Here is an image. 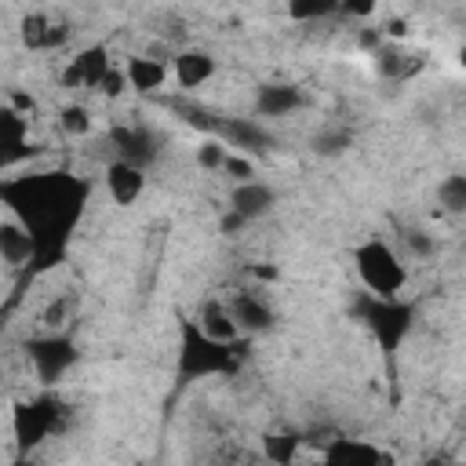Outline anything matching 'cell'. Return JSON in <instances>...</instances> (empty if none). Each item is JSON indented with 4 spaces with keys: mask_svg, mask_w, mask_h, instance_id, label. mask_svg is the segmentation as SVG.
Listing matches in <instances>:
<instances>
[{
    "mask_svg": "<svg viewBox=\"0 0 466 466\" xmlns=\"http://www.w3.org/2000/svg\"><path fill=\"white\" fill-rule=\"evenodd\" d=\"M0 135L4 138H25L29 135V116H22L11 106H0Z\"/></svg>",
    "mask_w": 466,
    "mask_h": 466,
    "instance_id": "cell-28",
    "label": "cell"
},
{
    "mask_svg": "<svg viewBox=\"0 0 466 466\" xmlns=\"http://www.w3.org/2000/svg\"><path fill=\"white\" fill-rule=\"evenodd\" d=\"M47 29H51V18L40 15V11H29L22 22H18V36L29 51H47Z\"/></svg>",
    "mask_w": 466,
    "mask_h": 466,
    "instance_id": "cell-19",
    "label": "cell"
},
{
    "mask_svg": "<svg viewBox=\"0 0 466 466\" xmlns=\"http://www.w3.org/2000/svg\"><path fill=\"white\" fill-rule=\"evenodd\" d=\"M66 40H69V25L66 22H51V29H47V51L62 47Z\"/></svg>",
    "mask_w": 466,
    "mask_h": 466,
    "instance_id": "cell-33",
    "label": "cell"
},
{
    "mask_svg": "<svg viewBox=\"0 0 466 466\" xmlns=\"http://www.w3.org/2000/svg\"><path fill=\"white\" fill-rule=\"evenodd\" d=\"M222 171H226L233 182H244V178H251V175H255V164H251V157H244V153H226Z\"/></svg>",
    "mask_w": 466,
    "mask_h": 466,
    "instance_id": "cell-30",
    "label": "cell"
},
{
    "mask_svg": "<svg viewBox=\"0 0 466 466\" xmlns=\"http://www.w3.org/2000/svg\"><path fill=\"white\" fill-rule=\"evenodd\" d=\"M353 313H357V320L375 335V342H379V350L382 353H397L400 350V342L411 335V328H415V302H404L400 295H393V299H382V295H360L357 302H353Z\"/></svg>",
    "mask_w": 466,
    "mask_h": 466,
    "instance_id": "cell-3",
    "label": "cell"
},
{
    "mask_svg": "<svg viewBox=\"0 0 466 466\" xmlns=\"http://www.w3.org/2000/svg\"><path fill=\"white\" fill-rule=\"evenodd\" d=\"M29 258H33V237H29V229L22 222H15V218L0 222V262L25 266Z\"/></svg>",
    "mask_w": 466,
    "mask_h": 466,
    "instance_id": "cell-18",
    "label": "cell"
},
{
    "mask_svg": "<svg viewBox=\"0 0 466 466\" xmlns=\"http://www.w3.org/2000/svg\"><path fill=\"white\" fill-rule=\"evenodd\" d=\"M400 244H404L408 255H415V258H430V255L437 251V237L426 233V229H419V226H400Z\"/></svg>",
    "mask_w": 466,
    "mask_h": 466,
    "instance_id": "cell-25",
    "label": "cell"
},
{
    "mask_svg": "<svg viewBox=\"0 0 466 466\" xmlns=\"http://www.w3.org/2000/svg\"><path fill=\"white\" fill-rule=\"evenodd\" d=\"M109 66H113L109 62V47L106 44H87L69 58V66L62 73V84L66 87H98V80H102V73Z\"/></svg>",
    "mask_w": 466,
    "mask_h": 466,
    "instance_id": "cell-11",
    "label": "cell"
},
{
    "mask_svg": "<svg viewBox=\"0 0 466 466\" xmlns=\"http://www.w3.org/2000/svg\"><path fill=\"white\" fill-rule=\"evenodd\" d=\"M339 11V0H288V15L295 22H317Z\"/></svg>",
    "mask_w": 466,
    "mask_h": 466,
    "instance_id": "cell-24",
    "label": "cell"
},
{
    "mask_svg": "<svg viewBox=\"0 0 466 466\" xmlns=\"http://www.w3.org/2000/svg\"><path fill=\"white\" fill-rule=\"evenodd\" d=\"M299 444H302L299 433H269V437L262 441V455H266L269 462H291V459L299 455Z\"/></svg>",
    "mask_w": 466,
    "mask_h": 466,
    "instance_id": "cell-23",
    "label": "cell"
},
{
    "mask_svg": "<svg viewBox=\"0 0 466 466\" xmlns=\"http://www.w3.org/2000/svg\"><path fill=\"white\" fill-rule=\"evenodd\" d=\"M36 153H40V146H33L29 135H25V138H4V135H0V171H11V167H18V164L33 160Z\"/></svg>",
    "mask_w": 466,
    "mask_h": 466,
    "instance_id": "cell-20",
    "label": "cell"
},
{
    "mask_svg": "<svg viewBox=\"0 0 466 466\" xmlns=\"http://www.w3.org/2000/svg\"><path fill=\"white\" fill-rule=\"evenodd\" d=\"M124 76H127V87H131V91H138V95H153V91L164 87L167 69H164V62H157V58L131 55L127 66H124Z\"/></svg>",
    "mask_w": 466,
    "mask_h": 466,
    "instance_id": "cell-16",
    "label": "cell"
},
{
    "mask_svg": "<svg viewBox=\"0 0 466 466\" xmlns=\"http://www.w3.org/2000/svg\"><path fill=\"white\" fill-rule=\"evenodd\" d=\"M91 182L73 171H36L0 178V204L33 237V269H55L84 218Z\"/></svg>",
    "mask_w": 466,
    "mask_h": 466,
    "instance_id": "cell-1",
    "label": "cell"
},
{
    "mask_svg": "<svg viewBox=\"0 0 466 466\" xmlns=\"http://www.w3.org/2000/svg\"><path fill=\"white\" fill-rule=\"evenodd\" d=\"M386 33H390V36H404V33H408V25H404V18H393V22L386 25Z\"/></svg>",
    "mask_w": 466,
    "mask_h": 466,
    "instance_id": "cell-36",
    "label": "cell"
},
{
    "mask_svg": "<svg viewBox=\"0 0 466 466\" xmlns=\"http://www.w3.org/2000/svg\"><path fill=\"white\" fill-rule=\"evenodd\" d=\"M215 138H222L226 146L240 149V153H251V157H266L273 149V135L258 124V120H244V116H233V120H222L218 116V127H215Z\"/></svg>",
    "mask_w": 466,
    "mask_h": 466,
    "instance_id": "cell-9",
    "label": "cell"
},
{
    "mask_svg": "<svg viewBox=\"0 0 466 466\" xmlns=\"http://www.w3.org/2000/svg\"><path fill=\"white\" fill-rule=\"evenodd\" d=\"M211 339H218V342H237L240 339V331H237V324H233V317H229V306L226 302H218V299H204L200 306H197V317H193Z\"/></svg>",
    "mask_w": 466,
    "mask_h": 466,
    "instance_id": "cell-17",
    "label": "cell"
},
{
    "mask_svg": "<svg viewBox=\"0 0 466 466\" xmlns=\"http://www.w3.org/2000/svg\"><path fill=\"white\" fill-rule=\"evenodd\" d=\"M11 109H18L22 116H33V113H36V98L25 95V91H15V95H11Z\"/></svg>",
    "mask_w": 466,
    "mask_h": 466,
    "instance_id": "cell-34",
    "label": "cell"
},
{
    "mask_svg": "<svg viewBox=\"0 0 466 466\" xmlns=\"http://www.w3.org/2000/svg\"><path fill=\"white\" fill-rule=\"evenodd\" d=\"M226 306H229V317H233V324H237L240 335H266L277 324V313H273V306L262 295L237 291Z\"/></svg>",
    "mask_w": 466,
    "mask_h": 466,
    "instance_id": "cell-10",
    "label": "cell"
},
{
    "mask_svg": "<svg viewBox=\"0 0 466 466\" xmlns=\"http://www.w3.org/2000/svg\"><path fill=\"white\" fill-rule=\"evenodd\" d=\"M320 459L331 466H390L393 462V455L382 451L379 444H368L357 437H339V433L320 444Z\"/></svg>",
    "mask_w": 466,
    "mask_h": 466,
    "instance_id": "cell-7",
    "label": "cell"
},
{
    "mask_svg": "<svg viewBox=\"0 0 466 466\" xmlns=\"http://www.w3.org/2000/svg\"><path fill=\"white\" fill-rule=\"evenodd\" d=\"M211 76H215V58H211L208 51L186 47V51L175 55V80H178L182 87H200V84H208Z\"/></svg>",
    "mask_w": 466,
    "mask_h": 466,
    "instance_id": "cell-15",
    "label": "cell"
},
{
    "mask_svg": "<svg viewBox=\"0 0 466 466\" xmlns=\"http://www.w3.org/2000/svg\"><path fill=\"white\" fill-rule=\"evenodd\" d=\"M109 142L116 149V160H127V164H138V167H149L157 157H160V146L153 138V131L146 127H131V124H113L109 127Z\"/></svg>",
    "mask_w": 466,
    "mask_h": 466,
    "instance_id": "cell-8",
    "label": "cell"
},
{
    "mask_svg": "<svg viewBox=\"0 0 466 466\" xmlns=\"http://www.w3.org/2000/svg\"><path fill=\"white\" fill-rule=\"evenodd\" d=\"M102 98H120L124 91H127V76H124V69H116V66H109L106 73H102V80H98V87H95Z\"/></svg>",
    "mask_w": 466,
    "mask_h": 466,
    "instance_id": "cell-29",
    "label": "cell"
},
{
    "mask_svg": "<svg viewBox=\"0 0 466 466\" xmlns=\"http://www.w3.org/2000/svg\"><path fill=\"white\" fill-rule=\"evenodd\" d=\"M106 193H109L113 204L131 208V204L146 193V167L127 164V160H113V164L106 167Z\"/></svg>",
    "mask_w": 466,
    "mask_h": 466,
    "instance_id": "cell-13",
    "label": "cell"
},
{
    "mask_svg": "<svg viewBox=\"0 0 466 466\" xmlns=\"http://www.w3.org/2000/svg\"><path fill=\"white\" fill-rule=\"evenodd\" d=\"M437 200L448 215H462L466 211V175H448L437 186Z\"/></svg>",
    "mask_w": 466,
    "mask_h": 466,
    "instance_id": "cell-22",
    "label": "cell"
},
{
    "mask_svg": "<svg viewBox=\"0 0 466 466\" xmlns=\"http://www.w3.org/2000/svg\"><path fill=\"white\" fill-rule=\"evenodd\" d=\"M277 204V189L269 182H258V178H244L229 189V208L244 218V222H258L273 211Z\"/></svg>",
    "mask_w": 466,
    "mask_h": 466,
    "instance_id": "cell-12",
    "label": "cell"
},
{
    "mask_svg": "<svg viewBox=\"0 0 466 466\" xmlns=\"http://www.w3.org/2000/svg\"><path fill=\"white\" fill-rule=\"evenodd\" d=\"M222 160H226V142L215 138V135H208V138L197 146V164H200L204 171H222Z\"/></svg>",
    "mask_w": 466,
    "mask_h": 466,
    "instance_id": "cell-27",
    "label": "cell"
},
{
    "mask_svg": "<svg viewBox=\"0 0 466 466\" xmlns=\"http://www.w3.org/2000/svg\"><path fill=\"white\" fill-rule=\"evenodd\" d=\"M379 7V0H339V11L350 18H371Z\"/></svg>",
    "mask_w": 466,
    "mask_h": 466,
    "instance_id": "cell-31",
    "label": "cell"
},
{
    "mask_svg": "<svg viewBox=\"0 0 466 466\" xmlns=\"http://www.w3.org/2000/svg\"><path fill=\"white\" fill-rule=\"evenodd\" d=\"M25 357H29V364H33L36 379H40L44 386H55V382L80 360V350H76V342H73L69 335L51 331V335L29 339V342H25Z\"/></svg>",
    "mask_w": 466,
    "mask_h": 466,
    "instance_id": "cell-6",
    "label": "cell"
},
{
    "mask_svg": "<svg viewBox=\"0 0 466 466\" xmlns=\"http://www.w3.org/2000/svg\"><path fill=\"white\" fill-rule=\"evenodd\" d=\"M66 309H69V302H66V299H55V302L44 309V317H40V320H44L51 331H58V328H62V320H66Z\"/></svg>",
    "mask_w": 466,
    "mask_h": 466,
    "instance_id": "cell-32",
    "label": "cell"
},
{
    "mask_svg": "<svg viewBox=\"0 0 466 466\" xmlns=\"http://www.w3.org/2000/svg\"><path fill=\"white\" fill-rule=\"evenodd\" d=\"M62 411H66V404L51 393H40L33 400H15L11 404V433H15L18 451L25 455V451L40 448L62 426Z\"/></svg>",
    "mask_w": 466,
    "mask_h": 466,
    "instance_id": "cell-5",
    "label": "cell"
},
{
    "mask_svg": "<svg viewBox=\"0 0 466 466\" xmlns=\"http://www.w3.org/2000/svg\"><path fill=\"white\" fill-rule=\"evenodd\" d=\"M237 342H218L211 339L193 317H178V350H175V379L178 382H197L211 375H237L240 357L233 350Z\"/></svg>",
    "mask_w": 466,
    "mask_h": 466,
    "instance_id": "cell-2",
    "label": "cell"
},
{
    "mask_svg": "<svg viewBox=\"0 0 466 466\" xmlns=\"http://www.w3.org/2000/svg\"><path fill=\"white\" fill-rule=\"evenodd\" d=\"M353 269L364 284L368 295H382V299H393L404 291L408 284V269H404V258L397 255V248L382 237H368L353 248Z\"/></svg>",
    "mask_w": 466,
    "mask_h": 466,
    "instance_id": "cell-4",
    "label": "cell"
},
{
    "mask_svg": "<svg viewBox=\"0 0 466 466\" xmlns=\"http://www.w3.org/2000/svg\"><path fill=\"white\" fill-rule=\"evenodd\" d=\"M244 226H248V222H244V218H240V215H237L233 208H229V211L222 215V233H229V237H233V233H240Z\"/></svg>",
    "mask_w": 466,
    "mask_h": 466,
    "instance_id": "cell-35",
    "label": "cell"
},
{
    "mask_svg": "<svg viewBox=\"0 0 466 466\" xmlns=\"http://www.w3.org/2000/svg\"><path fill=\"white\" fill-rule=\"evenodd\" d=\"M350 146H353V131H346V127H324V131L313 135V153L317 157H339Z\"/></svg>",
    "mask_w": 466,
    "mask_h": 466,
    "instance_id": "cell-21",
    "label": "cell"
},
{
    "mask_svg": "<svg viewBox=\"0 0 466 466\" xmlns=\"http://www.w3.org/2000/svg\"><path fill=\"white\" fill-rule=\"evenodd\" d=\"M302 87L295 84H262L255 91V113L258 116H288L295 109H302Z\"/></svg>",
    "mask_w": 466,
    "mask_h": 466,
    "instance_id": "cell-14",
    "label": "cell"
},
{
    "mask_svg": "<svg viewBox=\"0 0 466 466\" xmlns=\"http://www.w3.org/2000/svg\"><path fill=\"white\" fill-rule=\"evenodd\" d=\"M58 127H62L66 135H73V138H84V135H91L95 120H91V113H87L84 106H66V109L58 113Z\"/></svg>",
    "mask_w": 466,
    "mask_h": 466,
    "instance_id": "cell-26",
    "label": "cell"
}]
</instances>
